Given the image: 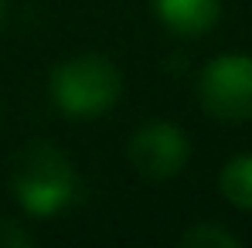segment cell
Wrapping results in <instances>:
<instances>
[{"label":"cell","mask_w":252,"mask_h":248,"mask_svg":"<svg viewBox=\"0 0 252 248\" xmlns=\"http://www.w3.org/2000/svg\"><path fill=\"white\" fill-rule=\"evenodd\" d=\"M10 194L28 218L48 221L68 211L72 201L79 197V170L62 146L38 139L14 157Z\"/></svg>","instance_id":"obj_1"},{"label":"cell","mask_w":252,"mask_h":248,"mask_svg":"<svg viewBox=\"0 0 252 248\" xmlns=\"http://www.w3.org/2000/svg\"><path fill=\"white\" fill-rule=\"evenodd\" d=\"M48 95L55 109L72 123L102 119L123 95V72L113 58L82 51L58 61L48 75Z\"/></svg>","instance_id":"obj_2"},{"label":"cell","mask_w":252,"mask_h":248,"mask_svg":"<svg viewBox=\"0 0 252 248\" xmlns=\"http://www.w3.org/2000/svg\"><path fill=\"white\" fill-rule=\"evenodd\" d=\"M198 102L218 123L252 119V55L221 51L198 75Z\"/></svg>","instance_id":"obj_3"},{"label":"cell","mask_w":252,"mask_h":248,"mask_svg":"<svg viewBox=\"0 0 252 248\" xmlns=\"http://www.w3.org/2000/svg\"><path fill=\"white\" fill-rule=\"evenodd\" d=\"M126 157L147 180H174L191 164V136L170 119H150L129 136Z\"/></svg>","instance_id":"obj_4"},{"label":"cell","mask_w":252,"mask_h":248,"mask_svg":"<svg viewBox=\"0 0 252 248\" xmlns=\"http://www.w3.org/2000/svg\"><path fill=\"white\" fill-rule=\"evenodd\" d=\"M157 21L177 38H205L221 17V0H150Z\"/></svg>","instance_id":"obj_5"},{"label":"cell","mask_w":252,"mask_h":248,"mask_svg":"<svg viewBox=\"0 0 252 248\" xmlns=\"http://www.w3.org/2000/svg\"><path fill=\"white\" fill-rule=\"evenodd\" d=\"M221 197L239 211H252V153H235L218 173Z\"/></svg>","instance_id":"obj_6"},{"label":"cell","mask_w":252,"mask_h":248,"mask_svg":"<svg viewBox=\"0 0 252 248\" xmlns=\"http://www.w3.org/2000/svg\"><path fill=\"white\" fill-rule=\"evenodd\" d=\"M181 245L184 248H239L242 238L235 231H228L218 221H198L191 228L181 231Z\"/></svg>","instance_id":"obj_7"},{"label":"cell","mask_w":252,"mask_h":248,"mask_svg":"<svg viewBox=\"0 0 252 248\" xmlns=\"http://www.w3.org/2000/svg\"><path fill=\"white\" fill-rule=\"evenodd\" d=\"M34 245V235L28 228H21V221L0 218V248H28Z\"/></svg>","instance_id":"obj_8"},{"label":"cell","mask_w":252,"mask_h":248,"mask_svg":"<svg viewBox=\"0 0 252 248\" xmlns=\"http://www.w3.org/2000/svg\"><path fill=\"white\" fill-rule=\"evenodd\" d=\"M0 28H3V0H0Z\"/></svg>","instance_id":"obj_9"}]
</instances>
